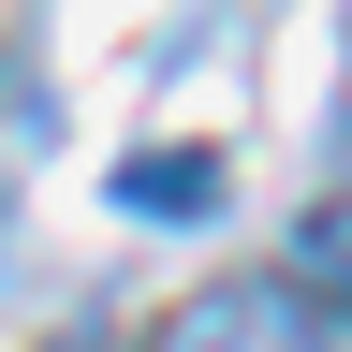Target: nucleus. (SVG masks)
<instances>
[{
  "label": "nucleus",
  "instance_id": "obj_4",
  "mask_svg": "<svg viewBox=\"0 0 352 352\" xmlns=\"http://www.w3.org/2000/svg\"><path fill=\"white\" fill-rule=\"evenodd\" d=\"M338 132H352V88H338Z\"/></svg>",
  "mask_w": 352,
  "mask_h": 352
},
{
  "label": "nucleus",
  "instance_id": "obj_3",
  "mask_svg": "<svg viewBox=\"0 0 352 352\" xmlns=\"http://www.w3.org/2000/svg\"><path fill=\"white\" fill-rule=\"evenodd\" d=\"M132 206H220V162H147V176H132Z\"/></svg>",
  "mask_w": 352,
  "mask_h": 352
},
{
  "label": "nucleus",
  "instance_id": "obj_2",
  "mask_svg": "<svg viewBox=\"0 0 352 352\" xmlns=\"http://www.w3.org/2000/svg\"><path fill=\"white\" fill-rule=\"evenodd\" d=\"M294 294L352 323V176H338V191H323V206L294 220Z\"/></svg>",
  "mask_w": 352,
  "mask_h": 352
},
{
  "label": "nucleus",
  "instance_id": "obj_1",
  "mask_svg": "<svg viewBox=\"0 0 352 352\" xmlns=\"http://www.w3.org/2000/svg\"><path fill=\"white\" fill-rule=\"evenodd\" d=\"M147 352H323V308L294 279H206L147 323Z\"/></svg>",
  "mask_w": 352,
  "mask_h": 352
}]
</instances>
